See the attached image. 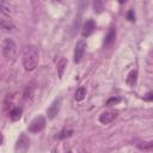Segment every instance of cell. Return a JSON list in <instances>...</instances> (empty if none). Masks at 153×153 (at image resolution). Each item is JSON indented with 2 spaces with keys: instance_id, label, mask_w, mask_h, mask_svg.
Instances as JSON below:
<instances>
[{
  "instance_id": "6da1fadb",
  "label": "cell",
  "mask_w": 153,
  "mask_h": 153,
  "mask_svg": "<svg viewBox=\"0 0 153 153\" xmlns=\"http://www.w3.org/2000/svg\"><path fill=\"white\" fill-rule=\"evenodd\" d=\"M38 65V50L35 45H27L23 53V66L26 71H33Z\"/></svg>"
},
{
  "instance_id": "7a4b0ae2",
  "label": "cell",
  "mask_w": 153,
  "mask_h": 153,
  "mask_svg": "<svg viewBox=\"0 0 153 153\" xmlns=\"http://www.w3.org/2000/svg\"><path fill=\"white\" fill-rule=\"evenodd\" d=\"M45 127V118L42 115L36 116L29 124V131L31 133H38Z\"/></svg>"
},
{
  "instance_id": "3957f363",
  "label": "cell",
  "mask_w": 153,
  "mask_h": 153,
  "mask_svg": "<svg viewBox=\"0 0 153 153\" xmlns=\"http://www.w3.org/2000/svg\"><path fill=\"white\" fill-rule=\"evenodd\" d=\"M2 54L7 60H11L14 56V54H16V44H14V42L12 39H10V38L5 39V42L2 44Z\"/></svg>"
},
{
  "instance_id": "277c9868",
  "label": "cell",
  "mask_w": 153,
  "mask_h": 153,
  "mask_svg": "<svg viewBox=\"0 0 153 153\" xmlns=\"http://www.w3.org/2000/svg\"><path fill=\"white\" fill-rule=\"evenodd\" d=\"M30 147V141L25 134H22L16 143V152L17 153H26Z\"/></svg>"
},
{
  "instance_id": "5b68a950",
  "label": "cell",
  "mask_w": 153,
  "mask_h": 153,
  "mask_svg": "<svg viewBox=\"0 0 153 153\" xmlns=\"http://www.w3.org/2000/svg\"><path fill=\"white\" fill-rule=\"evenodd\" d=\"M85 49H86V43L84 41H79L76 42L75 44V49H74V62L75 63H79L84 56V53H85Z\"/></svg>"
},
{
  "instance_id": "8992f818",
  "label": "cell",
  "mask_w": 153,
  "mask_h": 153,
  "mask_svg": "<svg viewBox=\"0 0 153 153\" xmlns=\"http://www.w3.org/2000/svg\"><path fill=\"white\" fill-rule=\"evenodd\" d=\"M117 117V111L115 110H110V111H105L99 116V122L103 124H108L110 122H112L115 118Z\"/></svg>"
},
{
  "instance_id": "52a82bcc",
  "label": "cell",
  "mask_w": 153,
  "mask_h": 153,
  "mask_svg": "<svg viewBox=\"0 0 153 153\" xmlns=\"http://www.w3.org/2000/svg\"><path fill=\"white\" fill-rule=\"evenodd\" d=\"M115 39H116V29H115L114 26H111V27L109 29V31H108L105 38H104V47L108 48V47L112 45L114 42H115Z\"/></svg>"
},
{
  "instance_id": "ba28073f",
  "label": "cell",
  "mask_w": 153,
  "mask_h": 153,
  "mask_svg": "<svg viewBox=\"0 0 153 153\" xmlns=\"http://www.w3.org/2000/svg\"><path fill=\"white\" fill-rule=\"evenodd\" d=\"M60 105H61V99H56L47 110V115L49 118H54L57 114H59V110H60Z\"/></svg>"
},
{
  "instance_id": "9c48e42d",
  "label": "cell",
  "mask_w": 153,
  "mask_h": 153,
  "mask_svg": "<svg viewBox=\"0 0 153 153\" xmlns=\"http://www.w3.org/2000/svg\"><path fill=\"white\" fill-rule=\"evenodd\" d=\"M94 27H96V24H94V22H93L92 19H87V20L85 22L84 26H82V36H84V37H87V36H90V35L93 32Z\"/></svg>"
},
{
  "instance_id": "30bf717a",
  "label": "cell",
  "mask_w": 153,
  "mask_h": 153,
  "mask_svg": "<svg viewBox=\"0 0 153 153\" xmlns=\"http://www.w3.org/2000/svg\"><path fill=\"white\" fill-rule=\"evenodd\" d=\"M0 27L7 32H13L16 30V25L8 19H0Z\"/></svg>"
},
{
  "instance_id": "8fae6325",
  "label": "cell",
  "mask_w": 153,
  "mask_h": 153,
  "mask_svg": "<svg viewBox=\"0 0 153 153\" xmlns=\"http://www.w3.org/2000/svg\"><path fill=\"white\" fill-rule=\"evenodd\" d=\"M136 79H137V72L134 69V71H130L126 78V82L129 85V86H134L135 82H136Z\"/></svg>"
},
{
  "instance_id": "7c38bea8",
  "label": "cell",
  "mask_w": 153,
  "mask_h": 153,
  "mask_svg": "<svg viewBox=\"0 0 153 153\" xmlns=\"http://www.w3.org/2000/svg\"><path fill=\"white\" fill-rule=\"evenodd\" d=\"M12 5L10 4V2H7V1H1L0 2V11L4 13V14H6V16H8V14H11L12 13Z\"/></svg>"
},
{
  "instance_id": "4fadbf2b",
  "label": "cell",
  "mask_w": 153,
  "mask_h": 153,
  "mask_svg": "<svg viewBox=\"0 0 153 153\" xmlns=\"http://www.w3.org/2000/svg\"><path fill=\"white\" fill-rule=\"evenodd\" d=\"M22 112H23L22 108H19V106L13 108V109L11 110V112H10V117H11V120H12V121H18V120L22 117Z\"/></svg>"
},
{
  "instance_id": "5bb4252c",
  "label": "cell",
  "mask_w": 153,
  "mask_h": 153,
  "mask_svg": "<svg viewBox=\"0 0 153 153\" xmlns=\"http://www.w3.org/2000/svg\"><path fill=\"white\" fill-rule=\"evenodd\" d=\"M72 134H73V129L66 127V128H63V129L56 135V139H66V137L72 136Z\"/></svg>"
},
{
  "instance_id": "9a60e30c",
  "label": "cell",
  "mask_w": 153,
  "mask_h": 153,
  "mask_svg": "<svg viewBox=\"0 0 153 153\" xmlns=\"http://www.w3.org/2000/svg\"><path fill=\"white\" fill-rule=\"evenodd\" d=\"M66 65H67L66 59H65V57H61L60 61L57 62V72H59V76H60V78H62V75H63V71H65Z\"/></svg>"
},
{
  "instance_id": "2e32d148",
  "label": "cell",
  "mask_w": 153,
  "mask_h": 153,
  "mask_svg": "<svg viewBox=\"0 0 153 153\" xmlns=\"http://www.w3.org/2000/svg\"><path fill=\"white\" fill-rule=\"evenodd\" d=\"M137 148L141 149V151H152L153 148V142L152 141H148V142H140L137 143Z\"/></svg>"
},
{
  "instance_id": "e0dca14e",
  "label": "cell",
  "mask_w": 153,
  "mask_h": 153,
  "mask_svg": "<svg viewBox=\"0 0 153 153\" xmlns=\"http://www.w3.org/2000/svg\"><path fill=\"white\" fill-rule=\"evenodd\" d=\"M85 96H86V88L85 87H79L76 90V92H75V99L81 102L85 98Z\"/></svg>"
},
{
  "instance_id": "ac0fdd59",
  "label": "cell",
  "mask_w": 153,
  "mask_h": 153,
  "mask_svg": "<svg viewBox=\"0 0 153 153\" xmlns=\"http://www.w3.org/2000/svg\"><path fill=\"white\" fill-rule=\"evenodd\" d=\"M127 19L130 20V22H134L135 20V13H134V10H129L128 13H127Z\"/></svg>"
},
{
  "instance_id": "d6986e66",
  "label": "cell",
  "mask_w": 153,
  "mask_h": 153,
  "mask_svg": "<svg viewBox=\"0 0 153 153\" xmlns=\"http://www.w3.org/2000/svg\"><path fill=\"white\" fill-rule=\"evenodd\" d=\"M32 87H26L25 88V92H24V96H25V98H31L32 97Z\"/></svg>"
},
{
  "instance_id": "ffe728a7",
  "label": "cell",
  "mask_w": 153,
  "mask_h": 153,
  "mask_svg": "<svg viewBox=\"0 0 153 153\" xmlns=\"http://www.w3.org/2000/svg\"><path fill=\"white\" fill-rule=\"evenodd\" d=\"M121 99L120 98H115V97H112V98H109L108 99V102H106V105H112V104H116V103H118Z\"/></svg>"
},
{
  "instance_id": "44dd1931",
  "label": "cell",
  "mask_w": 153,
  "mask_h": 153,
  "mask_svg": "<svg viewBox=\"0 0 153 153\" xmlns=\"http://www.w3.org/2000/svg\"><path fill=\"white\" fill-rule=\"evenodd\" d=\"M143 99L147 100V102H151V100L153 99V93H152V92H147V93L143 96Z\"/></svg>"
},
{
  "instance_id": "7402d4cb",
  "label": "cell",
  "mask_w": 153,
  "mask_h": 153,
  "mask_svg": "<svg viewBox=\"0 0 153 153\" xmlns=\"http://www.w3.org/2000/svg\"><path fill=\"white\" fill-rule=\"evenodd\" d=\"M94 10H97V12H100V11L103 10L102 2H99V1H96V2H94Z\"/></svg>"
},
{
  "instance_id": "603a6c76",
  "label": "cell",
  "mask_w": 153,
  "mask_h": 153,
  "mask_svg": "<svg viewBox=\"0 0 153 153\" xmlns=\"http://www.w3.org/2000/svg\"><path fill=\"white\" fill-rule=\"evenodd\" d=\"M2 140H4V137H2V134L0 133V145L2 143Z\"/></svg>"
},
{
  "instance_id": "cb8c5ba5",
  "label": "cell",
  "mask_w": 153,
  "mask_h": 153,
  "mask_svg": "<svg viewBox=\"0 0 153 153\" xmlns=\"http://www.w3.org/2000/svg\"><path fill=\"white\" fill-rule=\"evenodd\" d=\"M80 153H87V152H85V151H81V152H80Z\"/></svg>"
},
{
  "instance_id": "d4e9b609",
  "label": "cell",
  "mask_w": 153,
  "mask_h": 153,
  "mask_svg": "<svg viewBox=\"0 0 153 153\" xmlns=\"http://www.w3.org/2000/svg\"><path fill=\"white\" fill-rule=\"evenodd\" d=\"M68 153H72V152H71V151H69V152H68Z\"/></svg>"
}]
</instances>
